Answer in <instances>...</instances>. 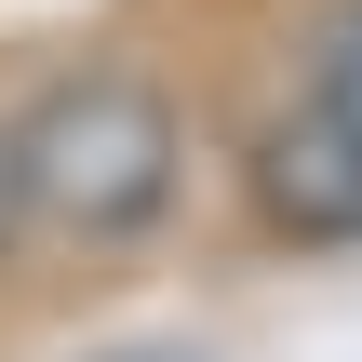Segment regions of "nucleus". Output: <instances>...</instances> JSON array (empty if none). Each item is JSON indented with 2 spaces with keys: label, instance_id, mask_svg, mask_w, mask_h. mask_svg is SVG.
I'll return each mask as SVG.
<instances>
[{
  "label": "nucleus",
  "instance_id": "obj_2",
  "mask_svg": "<svg viewBox=\"0 0 362 362\" xmlns=\"http://www.w3.org/2000/svg\"><path fill=\"white\" fill-rule=\"evenodd\" d=\"M255 202H269V228H296V242H362V134L336 107L269 121V134H255Z\"/></svg>",
  "mask_w": 362,
  "mask_h": 362
},
{
  "label": "nucleus",
  "instance_id": "obj_1",
  "mask_svg": "<svg viewBox=\"0 0 362 362\" xmlns=\"http://www.w3.org/2000/svg\"><path fill=\"white\" fill-rule=\"evenodd\" d=\"M0 161H13V188H27V228L134 242V228H161L188 134H175L161 81H134V67H67V81L27 94V121L0 134Z\"/></svg>",
  "mask_w": 362,
  "mask_h": 362
},
{
  "label": "nucleus",
  "instance_id": "obj_4",
  "mask_svg": "<svg viewBox=\"0 0 362 362\" xmlns=\"http://www.w3.org/2000/svg\"><path fill=\"white\" fill-rule=\"evenodd\" d=\"M27 242V188H13V161H0V255Z\"/></svg>",
  "mask_w": 362,
  "mask_h": 362
},
{
  "label": "nucleus",
  "instance_id": "obj_3",
  "mask_svg": "<svg viewBox=\"0 0 362 362\" xmlns=\"http://www.w3.org/2000/svg\"><path fill=\"white\" fill-rule=\"evenodd\" d=\"M309 107H336L362 134V0H336V13L309 27Z\"/></svg>",
  "mask_w": 362,
  "mask_h": 362
}]
</instances>
